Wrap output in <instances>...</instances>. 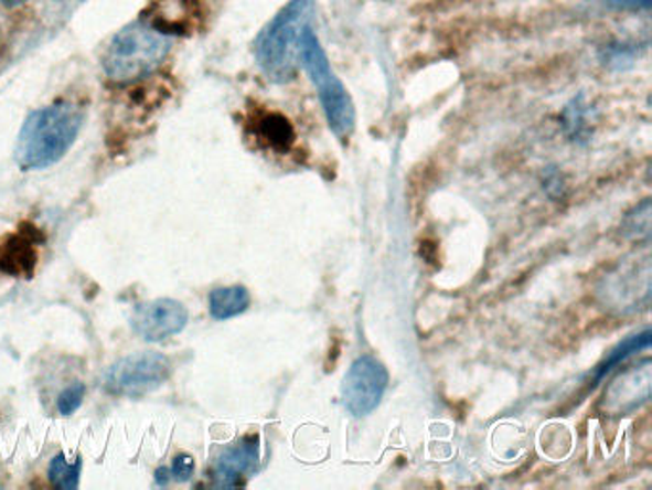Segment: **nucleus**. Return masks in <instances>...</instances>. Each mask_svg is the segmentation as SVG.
<instances>
[{
	"label": "nucleus",
	"mask_w": 652,
	"mask_h": 490,
	"mask_svg": "<svg viewBox=\"0 0 652 490\" xmlns=\"http://www.w3.org/2000/svg\"><path fill=\"white\" fill-rule=\"evenodd\" d=\"M83 111L70 102L29 114L15 142V161L23 171L46 169L70 152L79 137Z\"/></svg>",
	"instance_id": "1"
},
{
	"label": "nucleus",
	"mask_w": 652,
	"mask_h": 490,
	"mask_svg": "<svg viewBox=\"0 0 652 490\" xmlns=\"http://www.w3.org/2000/svg\"><path fill=\"white\" fill-rule=\"evenodd\" d=\"M314 0H289L255 41L258 70L272 83H289L297 75L304 31L312 28Z\"/></svg>",
	"instance_id": "2"
},
{
	"label": "nucleus",
	"mask_w": 652,
	"mask_h": 490,
	"mask_svg": "<svg viewBox=\"0 0 652 490\" xmlns=\"http://www.w3.org/2000/svg\"><path fill=\"white\" fill-rule=\"evenodd\" d=\"M171 51L169 36L143 22L129 23L109 41L101 65L115 85H130L156 73Z\"/></svg>",
	"instance_id": "3"
},
{
	"label": "nucleus",
	"mask_w": 652,
	"mask_h": 490,
	"mask_svg": "<svg viewBox=\"0 0 652 490\" xmlns=\"http://www.w3.org/2000/svg\"><path fill=\"white\" fill-rule=\"evenodd\" d=\"M299 62L312 81V85L318 88V96L322 102L323 114L331 132L339 140L346 142L356 127L354 102L341 79L331 70L330 58L312 28L304 31L302 35Z\"/></svg>",
	"instance_id": "4"
},
{
	"label": "nucleus",
	"mask_w": 652,
	"mask_h": 490,
	"mask_svg": "<svg viewBox=\"0 0 652 490\" xmlns=\"http://www.w3.org/2000/svg\"><path fill=\"white\" fill-rule=\"evenodd\" d=\"M171 375V362L165 354L135 353L109 368L106 390L117 397H143L159 390Z\"/></svg>",
	"instance_id": "5"
},
{
	"label": "nucleus",
	"mask_w": 652,
	"mask_h": 490,
	"mask_svg": "<svg viewBox=\"0 0 652 490\" xmlns=\"http://www.w3.org/2000/svg\"><path fill=\"white\" fill-rule=\"evenodd\" d=\"M388 385V372L383 362L364 354L352 362L344 375L341 398L344 408L356 418H364L380 406Z\"/></svg>",
	"instance_id": "6"
},
{
	"label": "nucleus",
	"mask_w": 652,
	"mask_h": 490,
	"mask_svg": "<svg viewBox=\"0 0 652 490\" xmlns=\"http://www.w3.org/2000/svg\"><path fill=\"white\" fill-rule=\"evenodd\" d=\"M188 324V310L174 299H156L143 303L132 315V328L150 343H161L182 332Z\"/></svg>",
	"instance_id": "7"
},
{
	"label": "nucleus",
	"mask_w": 652,
	"mask_h": 490,
	"mask_svg": "<svg viewBox=\"0 0 652 490\" xmlns=\"http://www.w3.org/2000/svg\"><path fill=\"white\" fill-rule=\"evenodd\" d=\"M200 0H151L143 22L163 35H188L197 30L203 20Z\"/></svg>",
	"instance_id": "8"
},
{
	"label": "nucleus",
	"mask_w": 652,
	"mask_h": 490,
	"mask_svg": "<svg viewBox=\"0 0 652 490\" xmlns=\"http://www.w3.org/2000/svg\"><path fill=\"white\" fill-rule=\"evenodd\" d=\"M260 461V439L258 435H247L234 447L226 448L216 460L215 483L218 487H237L244 483L258 469Z\"/></svg>",
	"instance_id": "9"
},
{
	"label": "nucleus",
	"mask_w": 652,
	"mask_h": 490,
	"mask_svg": "<svg viewBox=\"0 0 652 490\" xmlns=\"http://www.w3.org/2000/svg\"><path fill=\"white\" fill-rule=\"evenodd\" d=\"M28 231H18L0 242V273L31 278L35 273L36 244L41 234L35 226L25 224Z\"/></svg>",
	"instance_id": "10"
},
{
	"label": "nucleus",
	"mask_w": 652,
	"mask_h": 490,
	"mask_svg": "<svg viewBox=\"0 0 652 490\" xmlns=\"http://www.w3.org/2000/svg\"><path fill=\"white\" fill-rule=\"evenodd\" d=\"M649 397H651V362L649 361L620 375L617 382L610 385L609 393L605 395L609 403V411L617 414H626L638 408L639 404L645 403Z\"/></svg>",
	"instance_id": "11"
},
{
	"label": "nucleus",
	"mask_w": 652,
	"mask_h": 490,
	"mask_svg": "<svg viewBox=\"0 0 652 490\" xmlns=\"http://www.w3.org/2000/svg\"><path fill=\"white\" fill-rule=\"evenodd\" d=\"M253 135L260 145L276 153H287L295 145L293 125L281 114L265 111L253 119Z\"/></svg>",
	"instance_id": "12"
},
{
	"label": "nucleus",
	"mask_w": 652,
	"mask_h": 490,
	"mask_svg": "<svg viewBox=\"0 0 652 490\" xmlns=\"http://www.w3.org/2000/svg\"><path fill=\"white\" fill-rule=\"evenodd\" d=\"M252 305V296L244 286H228L216 288L209 296V310L215 320H229V318L244 315Z\"/></svg>",
	"instance_id": "13"
},
{
	"label": "nucleus",
	"mask_w": 652,
	"mask_h": 490,
	"mask_svg": "<svg viewBox=\"0 0 652 490\" xmlns=\"http://www.w3.org/2000/svg\"><path fill=\"white\" fill-rule=\"evenodd\" d=\"M563 129L570 140H588L591 135V122H594V108L589 106L586 96L580 94L574 98L567 108L563 109Z\"/></svg>",
	"instance_id": "14"
},
{
	"label": "nucleus",
	"mask_w": 652,
	"mask_h": 490,
	"mask_svg": "<svg viewBox=\"0 0 652 490\" xmlns=\"http://www.w3.org/2000/svg\"><path fill=\"white\" fill-rule=\"evenodd\" d=\"M651 338L652 333L649 328L643 330L641 333H635V335H630V338L624 339L622 343H618L612 351H610L609 356H607V361L602 362L599 370H597L596 380H602L605 375L609 374L612 368H617L618 364H622L626 359H630L631 354L641 353V351H646L649 347H651Z\"/></svg>",
	"instance_id": "15"
},
{
	"label": "nucleus",
	"mask_w": 652,
	"mask_h": 490,
	"mask_svg": "<svg viewBox=\"0 0 652 490\" xmlns=\"http://www.w3.org/2000/svg\"><path fill=\"white\" fill-rule=\"evenodd\" d=\"M81 468H83L81 458L70 461L64 455L54 456L51 466H49V479H51L52 487L60 490L77 489L79 487Z\"/></svg>",
	"instance_id": "16"
},
{
	"label": "nucleus",
	"mask_w": 652,
	"mask_h": 490,
	"mask_svg": "<svg viewBox=\"0 0 652 490\" xmlns=\"http://www.w3.org/2000/svg\"><path fill=\"white\" fill-rule=\"evenodd\" d=\"M638 56V44L630 43L607 44V46H602L601 54H599L602 65H607L610 70H618V72H620V70H626V67H630Z\"/></svg>",
	"instance_id": "17"
},
{
	"label": "nucleus",
	"mask_w": 652,
	"mask_h": 490,
	"mask_svg": "<svg viewBox=\"0 0 652 490\" xmlns=\"http://www.w3.org/2000/svg\"><path fill=\"white\" fill-rule=\"evenodd\" d=\"M624 232L630 238L649 239V234H651V202L649 200H645L631 211L630 215L626 216Z\"/></svg>",
	"instance_id": "18"
},
{
	"label": "nucleus",
	"mask_w": 652,
	"mask_h": 490,
	"mask_svg": "<svg viewBox=\"0 0 652 490\" xmlns=\"http://www.w3.org/2000/svg\"><path fill=\"white\" fill-rule=\"evenodd\" d=\"M85 391L83 383H73L70 387H65L60 398H57V412L62 416H70V414L77 411L83 404V398H85Z\"/></svg>",
	"instance_id": "19"
},
{
	"label": "nucleus",
	"mask_w": 652,
	"mask_h": 490,
	"mask_svg": "<svg viewBox=\"0 0 652 490\" xmlns=\"http://www.w3.org/2000/svg\"><path fill=\"white\" fill-rule=\"evenodd\" d=\"M194 458L188 455H179L172 460L171 476L180 481V483H186L194 476Z\"/></svg>",
	"instance_id": "20"
},
{
	"label": "nucleus",
	"mask_w": 652,
	"mask_h": 490,
	"mask_svg": "<svg viewBox=\"0 0 652 490\" xmlns=\"http://www.w3.org/2000/svg\"><path fill=\"white\" fill-rule=\"evenodd\" d=\"M652 0H605V7L614 12H645Z\"/></svg>",
	"instance_id": "21"
},
{
	"label": "nucleus",
	"mask_w": 652,
	"mask_h": 490,
	"mask_svg": "<svg viewBox=\"0 0 652 490\" xmlns=\"http://www.w3.org/2000/svg\"><path fill=\"white\" fill-rule=\"evenodd\" d=\"M171 469L169 468H159L156 471V483L161 484V487H165L169 481H171Z\"/></svg>",
	"instance_id": "22"
},
{
	"label": "nucleus",
	"mask_w": 652,
	"mask_h": 490,
	"mask_svg": "<svg viewBox=\"0 0 652 490\" xmlns=\"http://www.w3.org/2000/svg\"><path fill=\"white\" fill-rule=\"evenodd\" d=\"M7 7H18V4H22L25 0H2Z\"/></svg>",
	"instance_id": "23"
}]
</instances>
